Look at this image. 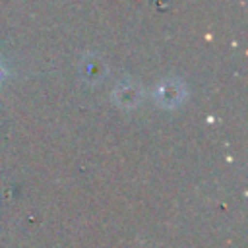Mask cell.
<instances>
[{"mask_svg":"<svg viewBox=\"0 0 248 248\" xmlns=\"http://www.w3.org/2000/svg\"><path fill=\"white\" fill-rule=\"evenodd\" d=\"M176 85L178 83H174V81H167V83H163L161 87H159V91H157V97H159V101L163 103V105H176L182 97H184V91L182 89H176Z\"/></svg>","mask_w":248,"mask_h":248,"instance_id":"obj_1","label":"cell"}]
</instances>
